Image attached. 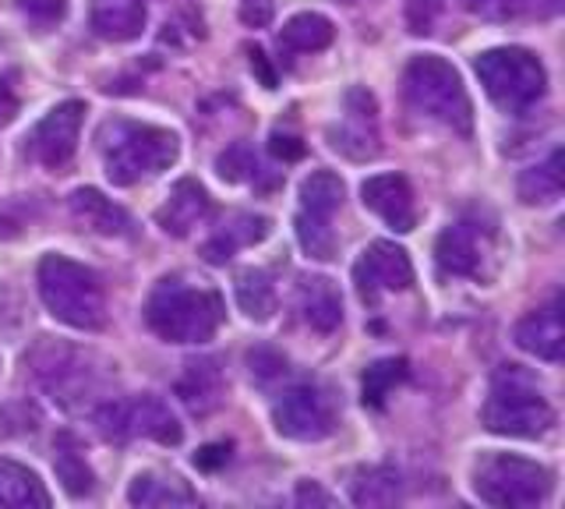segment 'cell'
Instances as JSON below:
<instances>
[{"mask_svg":"<svg viewBox=\"0 0 565 509\" xmlns=\"http://www.w3.org/2000/svg\"><path fill=\"white\" fill-rule=\"evenodd\" d=\"M71 220H75L82 231L99 234V237H135V220L124 205L114 199H106L99 188H78L71 191L67 199Z\"/></svg>","mask_w":565,"mask_h":509,"instance_id":"cell-18","label":"cell"},{"mask_svg":"<svg viewBox=\"0 0 565 509\" xmlns=\"http://www.w3.org/2000/svg\"><path fill=\"white\" fill-rule=\"evenodd\" d=\"M226 305L220 290L194 284L188 276H163L146 297V322L159 340L202 347L220 332Z\"/></svg>","mask_w":565,"mask_h":509,"instance_id":"cell-1","label":"cell"},{"mask_svg":"<svg viewBox=\"0 0 565 509\" xmlns=\"http://www.w3.org/2000/svg\"><path fill=\"white\" fill-rule=\"evenodd\" d=\"M512 343L523 354L537 358L544 364H558L565 354V326H562V297L555 294L552 301L526 311L523 319L512 329Z\"/></svg>","mask_w":565,"mask_h":509,"instance_id":"cell-16","label":"cell"},{"mask_svg":"<svg viewBox=\"0 0 565 509\" xmlns=\"http://www.w3.org/2000/svg\"><path fill=\"white\" fill-rule=\"evenodd\" d=\"M247 372H252V379L258 385L269 390V385H276V382H282L290 375V361L273 347H255L252 354H247Z\"/></svg>","mask_w":565,"mask_h":509,"instance_id":"cell-35","label":"cell"},{"mask_svg":"<svg viewBox=\"0 0 565 509\" xmlns=\"http://www.w3.org/2000/svg\"><path fill=\"white\" fill-rule=\"evenodd\" d=\"M473 491L499 509L544 506L555 491V470L516 453H484L473 464Z\"/></svg>","mask_w":565,"mask_h":509,"instance_id":"cell-8","label":"cell"},{"mask_svg":"<svg viewBox=\"0 0 565 509\" xmlns=\"http://www.w3.org/2000/svg\"><path fill=\"white\" fill-rule=\"evenodd\" d=\"M220 178L230 184H241V181H255L258 178V156L247 142H234L226 152H220L216 160Z\"/></svg>","mask_w":565,"mask_h":509,"instance_id":"cell-34","label":"cell"},{"mask_svg":"<svg viewBox=\"0 0 565 509\" xmlns=\"http://www.w3.org/2000/svg\"><path fill=\"white\" fill-rule=\"evenodd\" d=\"M25 364L32 368L40 390L57 403L61 411H93L96 403L106 400V385H110V372L106 364L93 354V350L71 347L64 340L43 337L29 350Z\"/></svg>","mask_w":565,"mask_h":509,"instance_id":"cell-3","label":"cell"},{"mask_svg":"<svg viewBox=\"0 0 565 509\" xmlns=\"http://www.w3.org/2000/svg\"><path fill=\"white\" fill-rule=\"evenodd\" d=\"M562 188H565L562 149H555L544 163L523 170L520 181H516V191H520L523 205H552V202L562 199Z\"/></svg>","mask_w":565,"mask_h":509,"instance_id":"cell-31","label":"cell"},{"mask_svg":"<svg viewBox=\"0 0 565 509\" xmlns=\"http://www.w3.org/2000/svg\"><path fill=\"white\" fill-rule=\"evenodd\" d=\"M234 297H237V308L247 315L252 322H269L276 308H279V297H276V284L273 276L265 269H241L234 276Z\"/></svg>","mask_w":565,"mask_h":509,"instance_id":"cell-29","label":"cell"},{"mask_svg":"<svg viewBox=\"0 0 565 509\" xmlns=\"http://www.w3.org/2000/svg\"><path fill=\"white\" fill-rule=\"evenodd\" d=\"M414 284V262L396 241H371L353 262V287L364 305L375 308L382 294H399Z\"/></svg>","mask_w":565,"mask_h":509,"instance_id":"cell-13","label":"cell"},{"mask_svg":"<svg viewBox=\"0 0 565 509\" xmlns=\"http://www.w3.org/2000/svg\"><path fill=\"white\" fill-rule=\"evenodd\" d=\"M96 146L103 156L106 181L114 188H135L141 181L159 178L181 156V138L170 128L141 125V120H106L96 131Z\"/></svg>","mask_w":565,"mask_h":509,"instance_id":"cell-2","label":"cell"},{"mask_svg":"<svg viewBox=\"0 0 565 509\" xmlns=\"http://www.w3.org/2000/svg\"><path fill=\"white\" fill-rule=\"evenodd\" d=\"M297 308L300 319H305L315 332H335L343 326V297L335 290L329 276H305L297 287Z\"/></svg>","mask_w":565,"mask_h":509,"instance_id":"cell-22","label":"cell"},{"mask_svg":"<svg viewBox=\"0 0 565 509\" xmlns=\"http://www.w3.org/2000/svg\"><path fill=\"white\" fill-rule=\"evenodd\" d=\"M335 40V25L322 11H300L279 29V50L287 54H322Z\"/></svg>","mask_w":565,"mask_h":509,"instance_id":"cell-26","label":"cell"},{"mask_svg":"<svg viewBox=\"0 0 565 509\" xmlns=\"http://www.w3.org/2000/svg\"><path fill=\"white\" fill-rule=\"evenodd\" d=\"M14 4L32 25H40V29L57 25L67 14V0H14Z\"/></svg>","mask_w":565,"mask_h":509,"instance_id":"cell-38","label":"cell"},{"mask_svg":"<svg viewBox=\"0 0 565 509\" xmlns=\"http://www.w3.org/2000/svg\"><path fill=\"white\" fill-rule=\"evenodd\" d=\"M555 407L544 396L541 382L523 364L494 368L488 400L481 407V425L502 438H544L555 428Z\"/></svg>","mask_w":565,"mask_h":509,"instance_id":"cell-4","label":"cell"},{"mask_svg":"<svg viewBox=\"0 0 565 509\" xmlns=\"http://www.w3.org/2000/svg\"><path fill=\"white\" fill-rule=\"evenodd\" d=\"M252 67H255V72L262 75V82H265V89H276V75L269 72V64H265V54H262V50H258V46L252 50Z\"/></svg>","mask_w":565,"mask_h":509,"instance_id":"cell-44","label":"cell"},{"mask_svg":"<svg viewBox=\"0 0 565 509\" xmlns=\"http://www.w3.org/2000/svg\"><path fill=\"white\" fill-rule=\"evenodd\" d=\"M223 464H230V443H212L202 453H194V467L202 470H220Z\"/></svg>","mask_w":565,"mask_h":509,"instance_id":"cell-41","label":"cell"},{"mask_svg":"<svg viewBox=\"0 0 565 509\" xmlns=\"http://www.w3.org/2000/svg\"><path fill=\"white\" fill-rule=\"evenodd\" d=\"M241 22L247 29H265L276 19V0H241Z\"/></svg>","mask_w":565,"mask_h":509,"instance_id":"cell-39","label":"cell"},{"mask_svg":"<svg viewBox=\"0 0 565 509\" xmlns=\"http://www.w3.org/2000/svg\"><path fill=\"white\" fill-rule=\"evenodd\" d=\"M403 499V478L396 467H364L350 481V502L353 506H396Z\"/></svg>","mask_w":565,"mask_h":509,"instance_id":"cell-30","label":"cell"},{"mask_svg":"<svg viewBox=\"0 0 565 509\" xmlns=\"http://www.w3.org/2000/svg\"><path fill=\"white\" fill-rule=\"evenodd\" d=\"M82 125H85V103L82 99L57 103V107H53L25 138L29 156L53 173L67 170L71 160H75V152H78V142H82Z\"/></svg>","mask_w":565,"mask_h":509,"instance_id":"cell-12","label":"cell"},{"mask_svg":"<svg viewBox=\"0 0 565 509\" xmlns=\"http://www.w3.org/2000/svg\"><path fill=\"white\" fill-rule=\"evenodd\" d=\"M406 375H411V368H406L403 358H382V361L371 364L364 372V379H361L364 407H382V403L393 396V390Z\"/></svg>","mask_w":565,"mask_h":509,"instance_id":"cell-33","label":"cell"},{"mask_svg":"<svg viewBox=\"0 0 565 509\" xmlns=\"http://www.w3.org/2000/svg\"><path fill=\"white\" fill-rule=\"evenodd\" d=\"M435 262L446 276L484 284V279H491L494 269H499V234H494V226L484 223L481 216L456 220L438 234Z\"/></svg>","mask_w":565,"mask_h":509,"instance_id":"cell-10","label":"cell"},{"mask_svg":"<svg viewBox=\"0 0 565 509\" xmlns=\"http://www.w3.org/2000/svg\"><path fill=\"white\" fill-rule=\"evenodd\" d=\"M294 502L297 506H335V499L329 496V491H322L315 481H300L294 491Z\"/></svg>","mask_w":565,"mask_h":509,"instance_id":"cell-42","label":"cell"},{"mask_svg":"<svg viewBox=\"0 0 565 509\" xmlns=\"http://www.w3.org/2000/svg\"><path fill=\"white\" fill-rule=\"evenodd\" d=\"M473 72L481 78L488 99L505 114L534 110L547 93V72L534 50L494 46L473 57Z\"/></svg>","mask_w":565,"mask_h":509,"instance_id":"cell-7","label":"cell"},{"mask_svg":"<svg viewBox=\"0 0 565 509\" xmlns=\"http://www.w3.org/2000/svg\"><path fill=\"white\" fill-rule=\"evenodd\" d=\"M343 195H347V184H343L340 173L315 170V173H308L305 181H300L297 213L315 216V220H332L343 209Z\"/></svg>","mask_w":565,"mask_h":509,"instance_id":"cell-27","label":"cell"},{"mask_svg":"<svg viewBox=\"0 0 565 509\" xmlns=\"http://www.w3.org/2000/svg\"><path fill=\"white\" fill-rule=\"evenodd\" d=\"M93 425L106 443H131V438H152L159 446H181L184 425L170 411L163 396H106L93 407Z\"/></svg>","mask_w":565,"mask_h":509,"instance_id":"cell-9","label":"cell"},{"mask_svg":"<svg viewBox=\"0 0 565 509\" xmlns=\"http://www.w3.org/2000/svg\"><path fill=\"white\" fill-rule=\"evenodd\" d=\"M0 368H4V361H0Z\"/></svg>","mask_w":565,"mask_h":509,"instance_id":"cell-45","label":"cell"},{"mask_svg":"<svg viewBox=\"0 0 565 509\" xmlns=\"http://www.w3.org/2000/svg\"><path fill=\"white\" fill-rule=\"evenodd\" d=\"M441 8H446V0H406L403 4V19H406V29L414 32V36H428L435 29Z\"/></svg>","mask_w":565,"mask_h":509,"instance_id":"cell-37","label":"cell"},{"mask_svg":"<svg viewBox=\"0 0 565 509\" xmlns=\"http://www.w3.org/2000/svg\"><path fill=\"white\" fill-rule=\"evenodd\" d=\"M329 146L353 163H367L382 152L379 99L364 85H353L343 96V120L329 128Z\"/></svg>","mask_w":565,"mask_h":509,"instance_id":"cell-14","label":"cell"},{"mask_svg":"<svg viewBox=\"0 0 565 509\" xmlns=\"http://www.w3.org/2000/svg\"><path fill=\"white\" fill-rule=\"evenodd\" d=\"M361 202L371 209L388 231L411 234L417 226V199L403 173H375L361 184Z\"/></svg>","mask_w":565,"mask_h":509,"instance_id":"cell-15","label":"cell"},{"mask_svg":"<svg viewBox=\"0 0 565 509\" xmlns=\"http://www.w3.org/2000/svg\"><path fill=\"white\" fill-rule=\"evenodd\" d=\"M269 152L276 156V160H282V163H294V160H300V156H305V142H300L297 135L273 131V138H269Z\"/></svg>","mask_w":565,"mask_h":509,"instance_id":"cell-40","label":"cell"},{"mask_svg":"<svg viewBox=\"0 0 565 509\" xmlns=\"http://www.w3.org/2000/svg\"><path fill=\"white\" fill-rule=\"evenodd\" d=\"M128 502L141 509H181V506H199V491H194L181 474H159L146 470L128 485Z\"/></svg>","mask_w":565,"mask_h":509,"instance_id":"cell-23","label":"cell"},{"mask_svg":"<svg viewBox=\"0 0 565 509\" xmlns=\"http://www.w3.org/2000/svg\"><path fill=\"white\" fill-rule=\"evenodd\" d=\"M209 216H212V199L194 178L177 181L170 188L167 202L156 209V223L163 226V234L170 237H188L194 226H202Z\"/></svg>","mask_w":565,"mask_h":509,"instance_id":"cell-20","label":"cell"},{"mask_svg":"<svg viewBox=\"0 0 565 509\" xmlns=\"http://www.w3.org/2000/svg\"><path fill=\"white\" fill-rule=\"evenodd\" d=\"M273 425L294 443H322L340 428V400L322 382H300L273 403Z\"/></svg>","mask_w":565,"mask_h":509,"instance_id":"cell-11","label":"cell"},{"mask_svg":"<svg viewBox=\"0 0 565 509\" xmlns=\"http://www.w3.org/2000/svg\"><path fill=\"white\" fill-rule=\"evenodd\" d=\"M18 107H22V103H18V93L11 89V82L0 78V128H8L18 117Z\"/></svg>","mask_w":565,"mask_h":509,"instance_id":"cell-43","label":"cell"},{"mask_svg":"<svg viewBox=\"0 0 565 509\" xmlns=\"http://www.w3.org/2000/svg\"><path fill=\"white\" fill-rule=\"evenodd\" d=\"M50 491L32 467L0 456V509H50Z\"/></svg>","mask_w":565,"mask_h":509,"instance_id":"cell-24","label":"cell"},{"mask_svg":"<svg viewBox=\"0 0 565 509\" xmlns=\"http://www.w3.org/2000/svg\"><path fill=\"white\" fill-rule=\"evenodd\" d=\"M403 99L414 114L435 120L456 135L470 138L473 103L463 85V75L438 54H417L403 67Z\"/></svg>","mask_w":565,"mask_h":509,"instance_id":"cell-6","label":"cell"},{"mask_svg":"<svg viewBox=\"0 0 565 509\" xmlns=\"http://www.w3.org/2000/svg\"><path fill=\"white\" fill-rule=\"evenodd\" d=\"M294 234H297L300 252H305L311 262H332L335 252H340V237L332 231V220H315V216L297 213Z\"/></svg>","mask_w":565,"mask_h":509,"instance_id":"cell-32","label":"cell"},{"mask_svg":"<svg viewBox=\"0 0 565 509\" xmlns=\"http://www.w3.org/2000/svg\"><path fill=\"white\" fill-rule=\"evenodd\" d=\"M173 393L194 417H209L212 411H220L226 400V379H223L220 361L216 358L184 361L181 375L173 382Z\"/></svg>","mask_w":565,"mask_h":509,"instance_id":"cell-17","label":"cell"},{"mask_svg":"<svg viewBox=\"0 0 565 509\" xmlns=\"http://www.w3.org/2000/svg\"><path fill=\"white\" fill-rule=\"evenodd\" d=\"M463 8L484 22H544L562 11V0H463Z\"/></svg>","mask_w":565,"mask_h":509,"instance_id":"cell-28","label":"cell"},{"mask_svg":"<svg viewBox=\"0 0 565 509\" xmlns=\"http://www.w3.org/2000/svg\"><path fill=\"white\" fill-rule=\"evenodd\" d=\"M53 470H57V481L71 499H85L93 496L96 488V474L88 467L82 443L71 432H61L57 443H53Z\"/></svg>","mask_w":565,"mask_h":509,"instance_id":"cell-25","label":"cell"},{"mask_svg":"<svg viewBox=\"0 0 565 509\" xmlns=\"http://www.w3.org/2000/svg\"><path fill=\"white\" fill-rule=\"evenodd\" d=\"M273 234V220L262 213H230L202 244V258L209 266H226L241 248H255Z\"/></svg>","mask_w":565,"mask_h":509,"instance_id":"cell-19","label":"cell"},{"mask_svg":"<svg viewBox=\"0 0 565 509\" xmlns=\"http://www.w3.org/2000/svg\"><path fill=\"white\" fill-rule=\"evenodd\" d=\"M146 0H88V25L106 43H131L146 32Z\"/></svg>","mask_w":565,"mask_h":509,"instance_id":"cell-21","label":"cell"},{"mask_svg":"<svg viewBox=\"0 0 565 509\" xmlns=\"http://www.w3.org/2000/svg\"><path fill=\"white\" fill-rule=\"evenodd\" d=\"M35 425H40V411L29 400H14L0 407V435H25L35 432Z\"/></svg>","mask_w":565,"mask_h":509,"instance_id":"cell-36","label":"cell"},{"mask_svg":"<svg viewBox=\"0 0 565 509\" xmlns=\"http://www.w3.org/2000/svg\"><path fill=\"white\" fill-rule=\"evenodd\" d=\"M35 287H40L43 308L67 329L99 332L106 326V290L96 269L85 262L50 252L40 258L35 269Z\"/></svg>","mask_w":565,"mask_h":509,"instance_id":"cell-5","label":"cell"}]
</instances>
